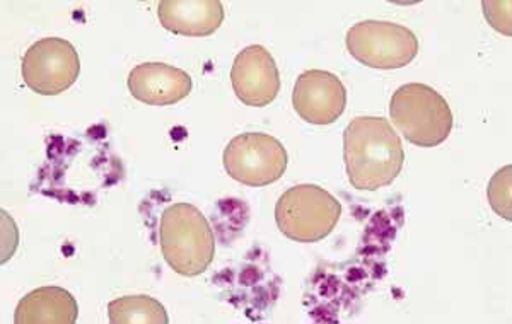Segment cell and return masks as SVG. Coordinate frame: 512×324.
Listing matches in <instances>:
<instances>
[{"instance_id": "cell-11", "label": "cell", "mask_w": 512, "mask_h": 324, "mask_svg": "<svg viewBox=\"0 0 512 324\" xmlns=\"http://www.w3.org/2000/svg\"><path fill=\"white\" fill-rule=\"evenodd\" d=\"M159 23L180 36L214 35L224 21L221 0H164L158 7Z\"/></svg>"}, {"instance_id": "cell-7", "label": "cell", "mask_w": 512, "mask_h": 324, "mask_svg": "<svg viewBox=\"0 0 512 324\" xmlns=\"http://www.w3.org/2000/svg\"><path fill=\"white\" fill-rule=\"evenodd\" d=\"M21 74L31 91L41 96H57L77 81L81 58L70 41L43 38L24 55Z\"/></svg>"}, {"instance_id": "cell-5", "label": "cell", "mask_w": 512, "mask_h": 324, "mask_svg": "<svg viewBox=\"0 0 512 324\" xmlns=\"http://www.w3.org/2000/svg\"><path fill=\"white\" fill-rule=\"evenodd\" d=\"M345 45L357 62L378 70L407 67L419 53V40L412 29L373 19L352 26Z\"/></svg>"}, {"instance_id": "cell-13", "label": "cell", "mask_w": 512, "mask_h": 324, "mask_svg": "<svg viewBox=\"0 0 512 324\" xmlns=\"http://www.w3.org/2000/svg\"><path fill=\"white\" fill-rule=\"evenodd\" d=\"M113 324H166L168 313L163 304L149 296H125L108 304Z\"/></svg>"}, {"instance_id": "cell-10", "label": "cell", "mask_w": 512, "mask_h": 324, "mask_svg": "<svg viewBox=\"0 0 512 324\" xmlns=\"http://www.w3.org/2000/svg\"><path fill=\"white\" fill-rule=\"evenodd\" d=\"M128 91L140 103L151 106H171L192 93V77L173 65L147 62L128 74Z\"/></svg>"}, {"instance_id": "cell-3", "label": "cell", "mask_w": 512, "mask_h": 324, "mask_svg": "<svg viewBox=\"0 0 512 324\" xmlns=\"http://www.w3.org/2000/svg\"><path fill=\"white\" fill-rule=\"evenodd\" d=\"M391 122L410 144L437 147L453 130L448 101L431 86L412 82L396 89L390 103Z\"/></svg>"}, {"instance_id": "cell-9", "label": "cell", "mask_w": 512, "mask_h": 324, "mask_svg": "<svg viewBox=\"0 0 512 324\" xmlns=\"http://www.w3.org/2000/svg\"><path fill=\"white\" fill-rule=\"evenodd\" d=\"M234 94L243 105L263 108L279 96L280 74L267 48L251 45L238 53L231 69Z\"/></svg>"}, {"instance_id": "cell-2", "label": "cell", "mask_w": 512, "mask_h": 324, "mask_svg": "<svg viewBox=\"0 0 512 324\" xmlns=\"http://www.w3.org/2000/svg\"><path fill=\"white\" fill-rule=\"evenodd\" d=\"M159 244L166 263L183 277L207 272L216 256V239L209 220L192 203H175L164 210Z\"/></svg>"}, {"instance_id": "cell-6", "label": "cell", "mask_w": 512, "mask_h": 324, "mask_svg": "<svg viewBox=\"0 0 512 324\" xmlns=\"http://www.w3.org/2000/svg\"><path fill=\"white\" fill-rule=\"evenodd\" d=\"M226 173L241 185L268 186L286 173V147L272 135L248 132L234 137L224 151Z\"/></svg>"}, {"instance_id": "cell-12", "label": "cell", "mask_w": 512, "mask_h": 324, "mask_svg": "<svg viewBox=\"0 0 512 324\" xmlns=\"http://www.w3.org/2000/svg\"><path fill=\"white\" fill-rule=\"evenodd\" d=\"M79 306L62 287H41L19 301L14 313L16 324H74Z\"/></svg>"}, {"instance_id": "cell-4", "label": "cell", "mask_w": 512, "mask_h": 324, "mask_svg": "<svg viewBox=\"0 0 512 324\" xmlns=\"http://www.w3.org/2000/svg\"><path fill=\"white\" fill-rule=\"evenodd\" d=\"M342 215V205L330 191L316 185L292 186L275 205V222L296 243H318L328 238Z\"/></svg>"}, {"instance_id": "cell-8", "label": "cell", "mask_w": 512, "mask_h": 324, "mask_svg": "<svg viewBox=\"0 0 512 324\" xmlns=\"http://www.w3.org/2000/svg\"><path fill=\"white\" fill-rule=\"evenodd\" d=\"M292 105L304 122L332 125L344 115L347 91L332 72L308 70L297 77L292 91Z\"/></svg>"}, {"instance_id": "cell-14", "label": "cell", "mask_w": 512, "mask_h": 324, "mask_svg": "<svg viewBox=\"0 0 512 324\" xmlns=\"http://www.w3.org/2000/svg\"><path fill=\"white\" fill-rule=\"evenodd\" d=\"M511 181L512 168L506 166L492 176L487 190L490 207L494 209L495 214L506 220L512 219Z\"/></svg>"}, {"instance_id": "cell-1", "label": "cell", "mask_w": 512, "mask_h": 324, "mask_svg": "<svg viewBox=\"0 0 512 324\" xmlns=\"http://www.w3.org/2000/svg\"><path fill=\"white\" fill-rule=\"evenodd\" d=\"M344 161L355 190H381L402 173V139L386 118L359 116L345 128Z\"/></svg>"}, {"instance_id": "cell-15", "label": "cell", "mask_w": 512, "mask_h": 324, "mask_svg": "<svg viewBox=\"0 0 512 324\" xmlns=\"http://www.w3.org/2000/svg\"><path fill=\"white\" fill-rule=\"evenodd\" d=\"M9 229H11V217L6 210H2V263H6L18 248V229L12 232L11 236H9Z\"/></svg>"}]
</instances>
